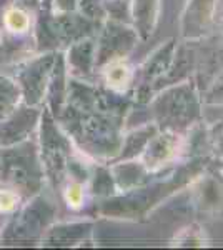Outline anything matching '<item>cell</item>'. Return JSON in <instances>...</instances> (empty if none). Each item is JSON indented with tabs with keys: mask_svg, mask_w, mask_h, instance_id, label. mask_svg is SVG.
Wrapping results in <instances>:
<instances>
[{
	"mask_svg": "<svg viewBox=\"0 0 223 250\" xmlns=\"http://www.w3.org/2000/svg\"><path fill=\"white\" fill-rule=\"evenodd\" d=\"M54 63V55H42L27 65L25 70L19 74V87L22 90L23 100L28 105H35L42 100L43 90H45L47 75Z\"/></svg>",
	"mask_w": 223,
	"mask_h": 250,
	"instance_id": "6da1fadb",
	"label": "cell"
},
{
	"mask_svg": "<svg viewBox=\"0 0 223 250\" xmlns=\"http://www.w3.org/2000/svg\"><path fill=\"white\" fill-rule=\"evenodd\" d=\"M55 5L59 10H72L75 5V0H55Z\"/></svg>",
	"mask_w": 223,
	"mask_h": 250,
	"instance_id": "8992f818",
	"label": "cell"
},
{
	"mask_svg": "<svg viewBox=\"0 0 223 250\" xmlns=\"http://www.w3.org/2000/svg\"><path fill=\"white\" fill-rule=\"evenodd\" d=\"M20 95L22 92L19 83L10 79L0 77V122L17 110Z\"/></svg>",
	"mask_w": 223,
	"mask_h": 250,
	"instance_id": "3957f363",
	"label": "cell"
},
{
	"mask_svg": "<svg viewBox=\"0 0 223 250\" xmlns=\"http://www.w3.org/2000/svg\"><path fill=\"white\" fill-rule=\"evenodd\" d=\"M127 77H128L127 68H125L123 65H120V63H113L112 67H108L107 80H108V83H112L113 87L123 85V83L127 82Z\"/></svg>",
	"mask_w": 223,
	"mask_h": 250,
	"instance_id": "277c9868",
	"label": "cell"
},
{
	"mask_svg": "<svg viewBox=\"0 0 223 250\" xmlns=\"http://www.w3.org/2000/svg\"><path fill=\"white\" fill-rule=\"evenodd\" d=\"M65 199L68 205L72 207H79L82 204V199H83V192H82V185L80 184H70L65 190Z\"/></svg>",
	"mask_w": 223,
	"mask_h": 250,
	"instance_id": "5b68a950",
	"label": "cell"
},
{
	"mask_svg": "<svg viewBox=\"0 0 223 250\" xmlns=\"http://www.w3.org/2000/svg\"><path fill=\"white\" fill-rule=\"evenodd\" d=\"M32 23H34L32 12L22 5L7 7L5 14H3V30H5L7 37L12 40L15 37H25L32 30Z\"/></svg>",
	"mask_w": 223,
	"mask_h": 250,
	"instance_id": "7a4b0ae2",
	"label": "cell"
}]
</instances>
